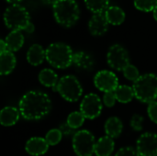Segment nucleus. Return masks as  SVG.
Returning a JSON list of instances; mask_svg holds the SVG:
<instances>
[{
    "mask_svg": "<svg viewBox=\"0 0 157 156\" xmlns=\"http://www.w3.org/2000/svg\"><path fill=\"white\" fill-rule=\"evenodd\" d=\"M115 156H140L137 150L132 147H122L121 148Z\"/></svg>",
    "mask_w": 157,
    "mask_h": 156,
    "instance_id": "nucleus-32",
    "label": "nucleus"
},
{
    "mask_svg": "<svg viewBox=\"0 0 157 156\" xmlns=\"http://www.w3.org/2000/svg\"><path fill=\"white\" fill-rule=\"evenodd\" d=\"M105 16L109 24L118 26L125 20V12L119 6H109L105 12Z\"/></svg>",
    "mask_w": 157,
    "mask_h": 156,
    "instance_id": "nucleus-21",
    "label": "nucleus"
},
{
    "mask_svg": "<svg viewBox=\"0 0 157 156\" xmlns=\"http://www.w3.org/2000/svg\"><path fill=\"white\" fill-rule=\"evenodd\" d=\"M143 123H144V117L139 115V114H134L132 117L131 120V127L136 131H140L143 130Z\"/></svg>",
    "mask_w": 157,
    "mask_h": 156,
    "instance_id": "nucleus-29",
    "label": "nucleus"
},
{
    "mask_svg": "<svg viewBox=\"0 0 157 156\" xmlns=\"http://www.w3.org/2000/svg\"><path fill=\"white\" fill-rule=\"evenodd\" d=\"M20 116L19 110L14 107H6L0 112V123L5 127L15 125Z\"/></svg>",
    "mask_w": 157,
    "mask_h": 156,
    "instance_id": "nucleus-17",
    "label": "nucleus"
},
{
    "mask_svg": "<svg viewBox=\"0 0 157 156\" xmlns=\"http://www.w3.org/2000/svg\"><path fill=\"white\" fill-rule=\"evenodd\" d=\"M6 1L8 2V3H11L13 5V4H17V3H18V2H20L22 0H6Z\"/></svg>",
    "mask_w": 157,
    "mask_h": 156,
    "instance_id": "nucleus-38",
    "label": "nucleus"
},
{
    "mask_svg": "<svg viewBox=\"0 0 157 156\" xmlns=\"http://www.w3.org/2000/svg\"><path fill=\"white\" fill-rule=\"evenodd\" d=\"M134 6L138 10L150 12L157 6V0H134Z\"/></svg>",
    "mask_w": 157,
    "mask_h": 156,
    "instance_id": "nucleus-26",
    "label": "nucleus"
},
{
    "mask_svg": "<svg viewBox=\"0 0 157 156\" xmlns=\"http://www.w3.org/2000/svg\"><path fill=\"white\" fill-rule=\"evenodd\" d=\"M6 26L12 30H24L30 23V17L28 10L18 4L9 6L4 14Z\"/></svg>",
    "mask_w": 157,
    "mask_h": 156,
    "instance_id": "nucleus-5",
    "label": "nucleus"
},
{
    "mask_svg": "<svg viewBox=\"0 0 157 156\" xmlns=\"http://www.w3.org/2000/svg\"><path fill=\"white\" fill-rule=\"evenodd\" d=\"M6 51H8L6 43V41L4 40H0V53H3V52H5Z\"/></svg>",
    "mask_w": 157,
    "mask_h": 156,
    "instance_id": "nucleus-34",
    "label": "nucleus"
},
{
    "mask_svg": "<svg viewBox=\"0 0 157 156\" xmlns=\"http://www.w3.org/2000/svg\"><path fill=\"white\" fill-rule=\"evenodd\" d=\"M63 138V133L60 131V129H52L49 131L45 136V140L47 141L49 145L54 146L58 144Z\"/></svg>",
    "mask_w": 157,
    "mask_h": 156,
    "instance_id": "nucleus-27",
    "label": "nucleus"
},
{
    "mask_svg": "<svg viewBox=\"0 0 157 156\" xmlns=\"http://www.w3.org/2000/svg\"><path fill=\"white\" fill-rule=\"evenodd\" d=\"M147 113L150 120L157 124V101H154L148 105Z\"/></svg>",
    "mask_w": 157,
    "mask_h": 156,
    "instance_id": "nucleus-30",
    "label": "nucleus"
},
{
    "mask_svg": "<svg viewBox=\"0 0 157 156\" xmlns=\"http://www.w3.org/2000/svg\"><path fill=\"white\" fill-rule=\"evenodd\" d=\"M109 156H113V155H109ZM114 156H115V155H114Z\"/></svg>",
    "mask_w": 157,
    "mask_h": 156,
    "instance_id": "nucleus-39",
    "label": "nucleus"
},
{
    "mask_svg": "<svg viewBox=\"0 0 157 156\" xmlns=\"http://www.w3.org/2000/svg\"><path fill=\"white\" fill-rule=\"evenodd\" d=\"M34 29H35V27H34V25L30 22L29 25H28V27L24 29V31H26L27 33H32L33 31H34Z\"/></svg>",
    "mask_w": 157,
    "mask_h": 156,
    "instance_id": "nucleus-35",
    "label": "nucleus"
},
{
    "mask_svg": "<svg viewBox=\"0 0 157 156\" xmlns=\"http://www.w3.org/2000/svg\"><path fill=\"white\" fill-rule=\"evenodd\" d=\"M102 111V102L99 97L90 93L84 97L80 104V112L86 119L94 120L98 118Z\"/></svg>",
    "mask_w": 157,
    "mask_h": 156,
    "instance_id": "nucleus-9",
    "label": "nucleus"
},
{
    "mask_svg": "<svg viewBox=\"0 0 157 156\" xmlns=\"http://www.w3.org/2000/svg\"><path fill=\"white\" fill-rule=\"evenodd\" d=\"M46 59V50L40 44H33L29 47L27 52V61L33 66H38Z\"/></svg>",
    "mask_w": 157,
    "mask_h": 156,
    "instance_id": "nucleus-14",
    "label": "nucleus"
},
{
    "mask_svg": "<svg viewBox=\"0 0 157 156\" xmlns=\"http://www.w3.org/2000/svg\"><path fill=\"white\" fill-rule=\"evenodd\" d=\"M114 94L116 96L117 101L122 104H127L131 102L133 97H135L133 88L126 85L119 86L118 88L114 91Z\"/></svg>",
    "mask_w": 157,
    "mask_h": 156,
    "instance_id": "nucleus-22",
    "label": "nucleus"
},
{
    "mask_svg": "<svg viewBox=\"0 0 157 156\" xmlns=\"http://www.w3.org/2000/svg\"><path fill=\"white\" fill-rule=\"evenodd\" d=\"M60 131H62L63 135H64V136H70V135H72V134H74V135L75 134V130L72 129L66 122L63 123V124H62V125L60 126Z\"/></svg>",
    "mask_w": 157,
    "mask_h": 156,
    "instance_id": "nucleus-33",
    "label": "nucleus"
},
{
    "mask_svg": "<svg viewBox=\"0 0 157 156\" xmlns=\"http://www.w3.org/2000/svg\"><path fill=\"white\" fill-rule=\"evenodd\" d=\"M17 60L12 51H6L0 53V74L2 75H7L13 72L16 67Z\"/></svg>",
    "mask_w": 157,
    "mask_h": 156,
    "instance_id": "nucleus-16",
    "label": "nucleus"
},
{
    "mask_svg": "<svg viewBox=\"0 0 157 156\" xmlns=\"http://www.w3.org/2000/svg\"><path fill=\"white\" fill-rule=\"evenodd\" d=\"M39 81L42 86L46 87H52L53 91H57V85L59 82L58 75L52 69L47 68L41 70L39 74Z\"/></svg>",
    "mask_w": 157,
    "mask_h": 156,
    "instance_id": "nucleus-18",
    "label": "nucleus"
},
{
    "mask_svg": "<svg viewBox=\"0 0 157 156\" xmlns=\"http://www.w3.org/2000/svg\"><path fill=\"white\" fill-rule=\"evenodd\" d=\"M138 154L140 156H157V134L145 132L137 140Z\"/></svg>",
    "mask_w": 157,
    "mask_h": 156,
    "instance_id": "nucleus-11",
    "label": "nucleus"
},
{
    "mask_svg": "<svg viewBox=\"0 0 157 156\" xmlns=\"http://www.w3.org/2000/svg\"><path fill=\"white\" fill-rule=\"evenodd\" d=\"M74 52L70 46L63 42L52 43L46 49V60L58 69L68 68L73 63Z\"/></svg>",
    "mask_w": 157,
    "mask_h": 156,
    "instance_id": "nucleus-4",
    "label": "nucleus"
},
{
    "mask_svg": "<svg viewBox=\"0 0 157 156\" xmlns=\"http://www.w3.org/2000/svg\"><path fill=\"white\" fill-rule=\"evenodd\" d=\"M135 97L143 102L150 104L157 98V75L146 74L141 75L132 86Z\"/></svg>",
    "mask_w": 157,
    "mask_h": 156,
    "instance_id": "nucleus-3",
    "label": "nucleus"
},
{
    "mask_svg": "<svg viewBox=\"0 0 157 156\" xmlns=\"http://www.w3.org/2000/svg\"><path fill=\"white\" fill-rule=\"evenodd\" d=\"M49 146L45 138L33 137L27 142L25 149L29 155L40 156L47 153Z\"/></svg>",
    "mask_w": 157,
    "mask_h": 156,
    "instance_id": "nucleus-13",
    "label": "nucleus"
},
{
    "mask_svg": "<svg viewBox=\"0 0 157 156\" xmlns=\"http://www.w3.org/2000/svg\"><path fill=\"white\" fill-rule=\"evenodd\" d=\"M94 85L102 92H114L119 86V78L113 72L102 70L96 74Z\"/></svg>",
    "mask_w": 157,
    "mask_h": 156,
    "instance_id": "nucleus-10",
    "label": "nucleus"
},
{
    "mask_svg": "<svg viewBox=\"0 0 157 156\" xmlns=\"http://www.w3.org/2000/svg\"><path fill=\"white\" fill-rule=\"evenodd\" d=\"M107 61L112 69L123 71L130 64V56L124 47L120 44H114L108 51Z\"/></svg>",
    "mask_w": 157,
    "mask_h": 156,
    "instance_id": "nucleus-8",
    "label": "nucleus"
},
{
    "mask_svg": "<svg viewBox=\"0 0 157 156\" xmlns=\"http://www.w3.org/2000/svg\"><path fill=\"white\" fill-rule=\"evenodd\" d=\"M123 130V124L121 120L117 117L109 118L105 123V132L107 136L114 139L119 137Z\"/></svg>",
    "mask_w": 157,
    "mask_h": 156,
    "instance_id": "nucleus-20",
    "label": "nucleus"
},
{
    "mask_svg": "<svg viewBox=\"0 0 157 156\" xmlns=\"http://www.w3.org/2000/svg\"><path fill=\"white\" fill-rule=\"evenodd\" d=\"M153 14H154V17H155V19L157 21V6L155 7L154 11H153Z\"/></svg>",
    "mask_w": 157,
    "mask_h": 156,
    "instance_id": "nucleus-37",
    "label": "nucleus"
},
{
    "mask_svg": "<svg viewBox=\"0 0 157 156\" xmlns=\"http://www.w3.org/2000/svg\"><path fill=\"white\" fill-rule=\"evenodd\" d=\"M86 118L80 111H74L69 114L66 120V123L74 130L80 128L85 121Z\"/></svg>",
    "mask_w": 157,
    "mask_h": 156,
    "instance_id": "nucleus-25",
    "label": "nucleus"
},
{
    "mask_svg": "<svg viewBox=\"0 0 157 156\" xmlns=\"http://www.w3.org/2000/svg\"><path fill=\"white\" fill-rule=\"evenodd\" d=\"M52 9L57 23L66 28L74 26L80 16L79 6L75 0H56Z\"/></svg>",
    "mask_w": 157,
    "mask_h": 156,
    "instance_id": "nucleus-2",
    "label": "nucleus"
},
{
    "mask_svg": "<svg viewBox=\"0 0 157 156\" xmlns=\"http://www.w3.org/2000/svg\"><path fill=\"white\" fill-rule=\"evenodd\" d=\"M115 143L112 138L104 136L99 138L95 146V154L97 156H109L114 151Z\"/></svg>",
    "mask_w": 157,
    "mask_h": 156,
    "instance_id": "nucleus-15",
    "label": "nucleus"
},
{
    "mask_svg": "<svg viewBox=\"0 0 157 156\" xmlns=\"http://www.w3.org/2000/svg\"><path fill=\"white\" fill-rule=\"evenodd\" d=\"M57 92L63 99L69 102H76L82 97L83 88L75 76L65 75L59 79Z\"/></svg>",
    "mask_w": 157,
    "mask_h": 156,
    "instance_id": "nucleus-6",
    "label": "nucleus"
},
{
    "mask_svg": "<svg viewBox=\"0 0 157 156\" xmlns=\"http://www.w3.org/2000/svg\"><path fill=\"white\" fill-rule=\"evenodd\" d=\"M96 141L94 135L86 131H76L73 136V149L77 156H92L95 154Z\"/></svg>",
    "mask_w": 157,
    "mask_h": 156,
    "instance_id": "nucleus-7",
    "label": "nucleus"
},
{
    "mask_svg": "<svg viewBox=\"0 0 157 156\" xmlns=\"http://www.w3.org/2000/svg\"><path fill=\"white\" fill-rule=\"evenodd\" d=\"M86 7L94 14L105 13L109 7V0H85Z\"/></svg>",
    "mask_w": 157,
    "mask_h": 156,
    "instance_id": "nucleus-24",
    "label": "nucleus"
},
{
    "mask_svg": "<svg viewBox=\"0 0 157 156\" xmlns=\"http://www.w3.org/2000/svg\"><path fill=\"white\" fill-rule=\"evenodd\" d=\"M9 51H17L24 44V36L20 30H12L5 40Z\"/></svg>",
    "mask_w": 157,
    "mask_h": 156,
    "instance_id": "nucleus-19",
    "label": "nucleus"
},
{
    "mask_svg": "<svg viewBox=\"0 0 157 156\" xmlns=\"http://www.w3.org/2000/svg\"><path fill=\"white\" fill-rule=\"evenodd\" d=\"M73 63L80 69L87 70L93 66L94 62L92 57L88 53L85 51H77L74 53Z\"/></svg>",
    "mask_w": 157,
    "mask_h": 156,
    "instance_id": "nucleus-23",
    "label": "nucleus"
},
{
    "mask_svg": "<svg viewBox=\"0 0 157 156\" xmlns=\"http://www.w3.org/2000/svg\"><path fill=\"white\" fill-rule=\"evenodd\" d=\"M52 101L49 96L41 91H29L19 100L20 116L27 120H39L49 114Z\"/></svg>",
    "mask_w": 157,
    "mask_h": 156,
    "instance_id": "nucleus-1",
    "label": "nucleus"
},
{
    "mask_svg": "<svg viewBox=\"0 0 157 156\" xmlns=\"http://www.w3.org/2000/svg\"><path fill=\"white\" fill-rule=\"evenodd\" d=\"M109 24L105 13L94 14L88 22V29L93 36H101L108 31Z\"/></svg>",
    "mask_w": 157,
    "mask_h": 156,
    "instance_id": "nucleus-12",
    "label": "nucleus"
},
{
    "mask_svg": "<svg viewBox=\"0 0 157 156\" xmlns=\"http://www.w3.org/2000/svg\"><path fill=\"white\" fill-rule=\"evenodd\" d=\"M44 5H48V6H53L54 3L56 2V0H40Z\"/></svg>",
    "mask_w": 157,
    "mask_h": 156,
    "instance_id": "nucleus-36",
    "label": "nucleus"
},
{
    "mask_svg": "<svg viewBox=\"0 0 157 156\" xmlns=\"http://www.w3.org/2000/svg\"><path fill=\"white\" fill-rule=\"evenodd\" d=\"M123 75L126 79H128L130 81H133V82H135L141 76L137 67L132 64H129L123 70Z\"/></svg>",
    "mask_w": 157,
    "mask_h": 156,
    "instance_id": "nucleus-28",
    "label": "nucleus"
},
{
    "mask_svg": "<svg viewBox=\"0 0 157 156\" xmlns=\"http://www.w3.org/2000/svg\"><path fill=\"white\" fill-rule=\"evenodd\" d=\"M116 101H117V98H116V96H115L114 92H108V93L104 94L103 102L107 107H109V108L113 107L115 105Z\"/></svg>",
    "mask_w": 157,
    "mask_h": 156,
    "instance_id": "nucleus-31",
    "label": "nucleus"
}]
</instances>
